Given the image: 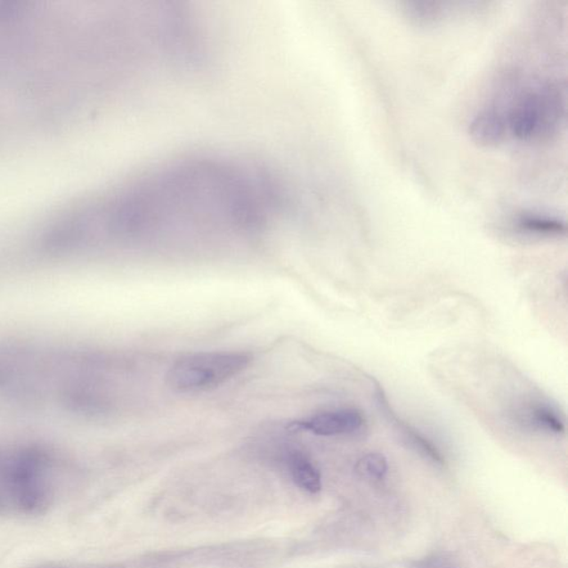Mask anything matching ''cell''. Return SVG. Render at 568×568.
<instances>
[{"label":"cell","mask_w":568,"mask_h":568,"mask_svg":"<svg viewBox=\"0 0 568 568\" xmlns=\"http://www.w3.org/2000/svg\"><path fill=\"white\" fill-rule=\"evenodd\" d=\"M98 358L75 341L0 337V408L76 418L105 403Z\"/></svg>","instance_id":"6da1fadb"},{"label":"cell","mask_w":568,"mask_h":568,"mask_svg":"<svg viewBox=\"0 0 568 568\" xmlns=\"http://www.w3.org/2000/svg\"><path fill=\"white\" fill-rule=\"evenodd\" d=\"M83 480L72 455L37 443L0 444V516L43 515Z\"/></svg>","instance_id":"7a4b0ae2"},{"label":"cell","mask_w":568,"mask_h":568,"mask_svg":"<svg viewBox=\"0 0 568 568\" xmlns=\"http://www.w3.org/2000/svg\"><path fill=\"white\" fill-rule=\"evenodd\" d=\"M488 106L502 117L507 141L544 142L565 123L566 90L560 81L549 78H534L523 85L514 74L505 93Z\"/></svg>","instance_id":"3957f363"},{"label":"cell","mask_w":568,"mask_h":568,"mask_svg":"<svg viewBox=\"0 0 568 568\" xmlns=\"http://www.w3.org/2000/svg\"><path fill=\"white\" fill-rule=\"evenodd\" d=\"M251 356L243 353H209L184 356L166 373V385L175 394L213 391L247 368Z\"/></svg>","instance_id":"277c9868"},{"label":"cell","mask_w":568,"mask_h":568,"mask_svg":"<svg viewBox=\"0 0 568 568\" xmlns=\"http://www.w3.org/2000/svg\"><path fill=\"white\" fill-rule=\"evenodd\" d=\"M362 413L355 409L335 410L302 420L293 422L290 427L295 431H305L319 436H337L353 434L364 426Z\"/></svg>","instance_id":"5b68a950"},{"label":"cell","mask_w":568,"mask_h":568,"mask_svg":"<svg viewBox=\"0 0 568 568\" xmlns=\"http://www.w3.org/2000/svg\"><path fill=\"white\" fill-rule=\"evenodd\" d=\"M509 232L527 239L560 238L566 234V223L557 216L523 211L508 221Z\"/></svg>","instance_id":"8992f818"},{"label":"cell","mask_w":568,"mask_h":568,"mask_svg":"<svg viewBox=\"0 0 568 568\" xmlns=\"http://www.w3.org/2000/svg\"><path fill=\"white\" fill-rule=\"evenodd\" d=\"M452 3L436 2H405L400 4V11L410 24L418 27H432L446 20V18L457 15L458 12L467 11L455 7Z\"/></svg>","instance_id":"52a82bcc"},{"label":"cell","mask_w":568,"mask_h":568,"mask_svg":"<svg viewBox=\"0 0 568 568\" xmlns=\"http://www.w3.org/2000/svg\"><path fill=\"white\" fill-rule=\"evenodd\" d=\"M517 420L522 426L540 432L563 434L565 422L556 409L547 403L527 405L517 412Z\"/></svg>","instance_id":"ba28073f"},{"label":"cell","mask_w":568,"mask_h":568,"mask_svg":"<svg viewBox=\"0 0 568 568\" xmlns=\"http://www.w3.org/2000/svg\"><path fill=\"white\" fill-rule=\"evenodd\" d=\"M377 399L378 407H380L383 414L389 418L392 425L399 428V432L402 434L404 440L407 441L413 449H416L418 452L425 455L426 458H431L432 461H434L435 463H443V458H442L439 450H437L435 446L433 445L430 441L426 439V437L420 434V433L417 430H414L411 426L399 420V418L392 412L390 405L387 403L385 396L380 389L377 391Z\"/></svg>","instance_id":"9c48e42d"},{"label":"cell","mask_w":568,"mask_h":568,"mask_svg":"<svg viewBox=\"0 0 568 568\" xmlns=\"http://www.w3.org/2000/svg\"><path fill=\"white\" fill-rule=\"evenodd\" d=\"M288 467L293 481L299 488L309 493L321 491V475L306 455L299 450H292L288 455Z\"/></svg>","instance_id":"30bf717a"},{"label":"cell","mask_w":568,"mask_h":568,"mask_svg":"<svg viewBox=\"0 0 568 568\" xmlns=\"http://www.w3.org/2000/svg\"><path fill=\"white\" fill-rule=\"evenodd\" d=\"M358 468L363 475L381 480L386 475L387 462L382 454L371 453L361 459Z\"/></svg>","instance_id":"8fae6325"},{"label":"cell","mask_w":568,"mask_h":568,"mask_svg":"<svg viewBox=\"0 0 568 568\" xmlns=\"http://www.w3.org/2000/svg\"><path fill=\"white\" fill-rule=\"evenodd\" d=\"M31 568H123L119 565L93 564V563L57 562Z\"/></svg>","instance_id":"7c38bea8"}]
</instances>
